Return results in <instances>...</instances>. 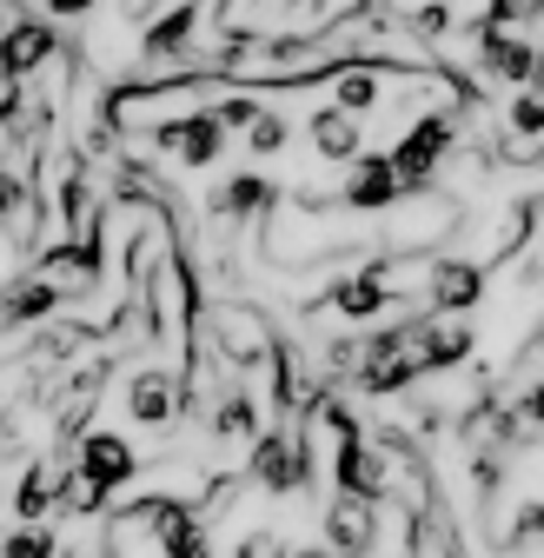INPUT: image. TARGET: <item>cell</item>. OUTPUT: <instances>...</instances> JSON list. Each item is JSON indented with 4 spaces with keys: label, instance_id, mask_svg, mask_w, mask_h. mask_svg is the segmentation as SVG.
Wrapping results in <instances>:
<instances>
[{
    "label": "cell",
    "instance_id": "cb8c5ba5",
    "mask_svg": "<svg viewBox=\"0 0 544 558\" xmlns=\"http://www.w3.org/2000/svg\"><path fill=\"white\" fill-rule=\"evenodd\" d=\"M511 133H524V140L544 133V87H524V94L511 100Z\"/></svg>",
    "mask_w": 544,
    "mask_h": 558
},
{
    "label": "cell",
    "instance_id": "d6986e66",
    "mask_svg": "<svg viewBox=\"0 0 544 558\" xmlns=\"http://www.w3.org/2000/svg\"><path fill=\"white\" fill-rule=\"evenodd\" d=\"M213 439H259V399H252V392H226V399H220Z\"/></svg>",
    "mask_w": 544,
    "mask_h": 558
},
{
    "label": "cell",
    "instance_id": "603a6c76",
    "mask_svg": "<svg viewBox=\"0 0 544 558\" xmlns=\"http://www.w3.org/2000/svg\"><path fill=\"white\" fill-rule=\"evenodd\" d=\"M34 206V193H27V180L14 173V167H0V227H14L21 214Z\"/></svg>",
    "mask_w": 544,
    "mask_h": 558
},
{
    "label": "cell",
    "instance_id": "1f68e13d",
    "mask_svg": "<svg viewBox=\"0 0 544 558\" xmlns=\"http://www.w3.org/2000/svg\"><path fill=\"white\" fill-rule=\"evenodd\" d=\"M293 558H332V551H325V545H299Z\"/></svg>",
    "mask_w": 544,
    "mask_h": 558
},
{
    "label": "cell",
    "instance_id": "e0dca14e",
    "mask_svg": "<svg viewBox=\"0 0 544 558\" xmlns=\"http://www.w3.org/2000/svg\"><path fill=\"white\" fill-rule=\"evenodd\" d=\"M193 27H199V8H193V0H180V8H166L160 21H147L140 53H147V60H180V53L193 47Z\"/></svg>",
    "mask_w": 544,
    "mask_h": 558
},
{
    "label": "cell",
    "instance_id": "4316f807",
    "mask_svg": "<svg viewBox=\"0 0 544 558\" xmlns=\"http://www.w3.org/2000/svg\"><path fill=\"white\" fill-rule=\"evenodd\" d=\"M511 412H518V426H524V433H544V379H531V386L518 392Z\"/></svg>",
    "mask_w": 544,
    "mask_h": 558
},
{
    "label": "cell",
    "instance_id": "52a82bcc",
    "mask_svg": "<svg viewBox=\"0 0 544 558\" xmlns=\"http://www.w3.org/2000/svg\"><path fill=\"white\" fill-rule=\"evenodd\" d=\"M60 34L53 21H34V14H14L8 27H0V94H14L27 74H40V66L53 60Z\"/></svg>",
    "mask_w": 544,
    "mask_h": 558
},
{
    "label": "cell",
    "instance_id": "ffe728a7",
    "mask_svg": "<svg viewBox=\"0 0 544 558\" xmlns=\"http://www.w3.org/2000/svg\"><path fill=\"white\" fill-rule=\"evenodd\" d=\"M0 558H60V538H53V525H14L0 538Z\"/></svg>",
    "mask_w": 544,
    "mask_h": 558
},
{
    "label": "cell",
    "instance_id": "44dd1931",
    "mask_svg": "<svg viewBox=\"0 0 544 558\" xmlns=\"http://www.w3.org/2000/svg\"><path fill=\"white\" fill-rule=\"evenodd\" d=\"M246 147H252L259 160H272V154H286V147H293V126H286L280 113H272V107H265V113L246 126Z\"/></svg>",
    "mask_w": 544,
    "mask_h": 558
},
{
    "label": "cell",
    "instance_id": "4dcf8cb0",
    "mask_svg": "<svg viewBox=\"0 0 544 558\" xmlns=\"http://www.w3.org/2000/svg\"><path fill=\"white\" fill-rule=\"evenodd\" d=\"M120 8H126V21H147V14H153V0H120Z\"/></svg>",
    "mask_w": 544,
    "mask_h": 558
},
{
    "label": "cell",
    "instance_id": "f546056e",
    "mask_svg": "<svg viewBox=\"0 0 544 558\" xmlns=\"http://www.w3.org/2000/svg\"><path fill=\"white\" fill-rule=\"evenodd\" d=\"M445 21H452V14L432 0V8H419V21H412V27H419V34H445Z\"/></svg>",
    "mask_w": 544,
    "mask_h": 558
},
{
    "label": "cell",
    "instance_id": "5b68a950",
    "mask_svg": "<svg viewBox=\"0 0 544 558\" xmlns=\"http://www.w3.org/2000/svg\"><path fill=\"white\" fill-rule=\"evenodd\" d=\"M405 339H412V360H419V379L425 373H452L479 353V332L452 313H425V319H405Z\"/></svg>",
    "mask_w": 544,
    "mask_h": 558
},
{
    "label": "cell",
    "instance_id": "484cf974",
    "mask_svg": "<svg viewBox=\"0 0 544 558\" xmlns=\"http://www.w3.org/2000/svg\"><path fill=\"white\" fill-rule=\"evenodd\" d=\"M213 113H220V126H226V133H233V126H239V133H246V126H252V120H259V113H265V107H259V100H252V94H233V100H220V107H213Z\"/></svg>",
    "mask_w": 544,
    "mask_h": 558
},
{
    "label": "cell",
    "instance_id": "4fadbf2b",
    "mask_svg": "<svg viewBox=\"0 0 544 558\" xmlns=\"http://www.w3.org/2000/svg\"><path fill=\"white\" fill-rule=\"evenodd\" d=\"M325 551L332 558H372L379 551V506H366V499H332L325 506Z\"/></svg>",
    "mask_w": 544,
    "mask_h": 558
},
{
    "label": "cell",
    "instance_id": "9c48e42d",
    "mask_svg": "<svg viewBox=\"0 0 544 558\" xmlns=\"http://www.w3.org/2000/svg\"><path fill=\"white\" fill-rule=\"evenodd\" d=\"M485 287H492V272H485L479 259H465V253H445V259L425 266V300H432V313L465 319L471 306L485 300Z\"/></svg>",
    "mask_w": 544,
    "mask_h": 558
},
{
    "label": "cell",
    "instance_id": "3957f363",
    "mask_svg": "<svg viewBox=\"0 0 544 558\" xmlns=\"http://www.w3.org/2000/svg\"><path fill=\"white\" fill-rule=\"evenodd\" d=\"M465 34H471V60H479L492 81H505V87H537V81H544V47H537V40L505 34V27H492L485 14L471 21Z\"/></svg>",
    "mask_w": 544,
    "mask_h": 558
},
{
    "label": "cell",
    "instance_id": "6da1fadb",
    "mask_svg": "<svg viewBox=\"0 0 544 558\" xmlns=\"http://www.w3.org/2000/svg\"><path fill=\"white\" fill-rule=\"evenodd\" d=\"M392 173H398V186H405V199H419V193H432L438 186V173H445V160L458 154V120L452 113H419L412 126H405L398 140H392Z\"/></svg>",
    "mask_w": 544,
    "mask_h": 558
},
{
    "label": "cell",
    "instance_id": "ac0fdd59",
    "mask_svg": "<svg viewBox=\"0 0 544 558\" xmlns=\"http://www.w3.org/2000/svg\"><path fill=\"white\" fill-rule=\"evenodd\" d=\"M53 485H60V465H53V459H27V472H21V485H14V519H21V525H47Z\"/></svg>",
    "mask_w": 544,
    "mask_h": 558
},
{
    "label": "cell",
    "instance_id": "7a4b0ae2",
    "mask_svg": "<svg viewBox=\"0 0 544 558\" xmlns=\"http://www.w3.org/2000/svg\"><path fill=\"white\" fill-rule=\"evenodd\" d=\"M246 472H252V485H259V493H272V499H293V493H306V485L319 478V459H312V439H306L299 426H265V433L252 439V459H246Z\"/></svg>",
    "mask_w": 544,
    "mask_h": 558
},
{
    "label": "cell",
    "instance_id": "277c9868",
    "mask_svg": "<svg viewBox=\"0 0 544 558\" xmlns=\"http://www.w3.org/2000/svg\"><path fill=\"white\" fill-rule=\"evenodd\" d=\"M74 472L94 485L100 499H113V493H126V485L140 478V452H133L120 433H107V426H87L74 439Z\"/></svg>",
    "mask_w": 544,
    "mask_h": 558
},
{
    "label": "cell",
    "instance_id": "30bf717a",
    "mask_svg": "<svg viewBox=\"0 0 544 558\" xmlns=\"http://www.w3.org/2000/svg\"><path fill=\"white\" fill-rule=\"evenodd\" d=\"M398 199H405V186L392 173V154H359L346 167V186H338L346 214H398Z\"/></svg>",
    "mask_w": 544,
    "mask_h": 558
},
{
    "label": "cell",
    "instance_id": "2e32d148",
    "mask_svg": "<svg viewBox=\"0 0 544 558\" xmlns=\"http://www.w3.org/2000/svg\"><path fill=\"white\" fill-rule=\"evenodd\" d=\"M53 313H60V287H53V279H40V272L14 279V287L0 293V326H40Z\"/></svg>",
    "mask_w": 544,
    "mask_h": 558
},
{
    "label": "cell",
    "instance_id": "d6a6232c",
    "mask_svg": "<svg viewBox=\"0 0 544 558\" xmlns=\"http://www.w3.org/2000/svg\"><path fill=\"white\" fill-rule=\"evenodd\" d=\"M537 87H544V81H537Z\"/></svg>",
    "mask_w": 544,
    "mask_h": 558
},
{
    "label": "cell",
    "instance_id": "9a60e30c",
    "mask_svg": "<svg viewBox=\"0 0 544 558\" xmlns=\"http://www.w3.org/2000/svg\"><path fill=\"white\" fill-rule=\"evenodd\" d=\"M272 206H280V186H272L265 173H239V180H226V186L207 199V214H213V220H265Z\"/></svg>",
    "mask_w": 544,
    "mask_h": 558
},
{
    "label": "cell",
    "instance_id": "8fae6325",
    "mask_svg": "<svg viewBox=\"0 0 544 558\" xmlns=\"http://www.w3.org/2000/svg\"><path fill=\"white\" fill-rule=\"evenodd\" d=\"M332 478H338V499H366V506H379L385 485H392V465H385V452L359 433V439H338Z\"/></svg>",
    "mask_w": 544,
    "mask_h": 558
},
{
    "label": "cell",
    "instance_id": "f1b7e54d",
    "mask_svg": "<svg viewBox=\"0 0 544 558\" xmlns=\"http://www.w3.org/2000/svg\"><path fill=\"white\" fill-rule=\"evenodd\" d=\"M94 8H100V0H47V21H81Z\"/></svg>",
    "mask_w": 544,
    "mask_h": 558
},
{
    "label": "cell",
    "instance_id": "7c38bea8",
    "mask_svg": "<svg viewBox=\"0 0 544 558\" xmlns=\"http://www.w3.org/2000/svg\"><path fill=\"white\" fill-rule=\"evenodd\" d=\"M207 326H213V345H220L233 366H259V360L280 353V345H272V332H265V319H259L252 306H239V300L213 306V313H207Z\"/></svg>",
    "mask_w": 544,
    "mask_h": 558
},
{
    "label": "cell",
    "instance_id": "8992f818",
    "mask_svg": "<svg viewBox=\"0 0 544 558\" xmlns=\"http://www.w3.org/2000/svg\"><path fill=\"white\" fill-rule=\"evenodd\" d=\"M392 300H405L398 287H392V259H372V266H359V272H346L338 287H325L312 306H332L338 319H353V326H372Z\"/></svg>",
    "mask_w": 544,
    "mask_h": 558
},
{
    "label": "cell",
    "instance_id": "ba28073f",
    "mask_svg": "<svg viewBox=\"0 0 544 558\" xmlns=\"http://www.w3.org/2000/svg\"><path fill=\"white\" fill-rule=\"evenodd\" d=\"M126 418H133V426H147V433H166L173 418H186V386H180V373L140 366V373L126 379Z\"/></svg>",
    "mask_w": 544,
    "mask_h": 558
},
{
    "label": "cell",
    "instance_id": "5bb4252c",
    "mask_svg": "<svg viewBox=\"0 0 544 558\" xmlns=\"http://www.w3.org/2000/svg\"><path fill=\"white\" fill-rule=\"evenodd\" d=\"M306 140H312V154L332 160V167H353V160L366 154V126H359L353 113H338V107H319V113L306 120Z\"/></svg>",
    "mask_w": 544,
    "mask_h": 558
},
{
    "label": "cell",
    "instance_id": "7402d4cb",
    "mask_svg": "<svg viewBox=\"0 0 544 558\" xmlns=\"http://www.w3.org/2000/svg\"><path fill=\"white\" fill-rule=\"evenodd\" d=\"M537 14H544V0H492V8H485V21H492V27H505V34L531 27Z\"/></svg>",
    "mask_w": 544,
    "mask_h": 558
},
{
    "label": "cell",
    "instance_id": "83f0119b",
    "mask_svg": "<svg viewBox=\"0 0 544 558\" xmlns=\"http://www.w3.org/2000/svg\"><path fill=\"white\" fill-rule=\"evenodd\" d=\"M511 545H544V499H531V506L511 519Z\"/></svg>",
    "mask_w": 544,
    "mask_h": 558
},
{
    "label": "cell",
    "instance_id": "d4e9b609",
    "mask_svg": "<svg viewBox=\"0 0 544 558\" xmlns=\"http://www.w3.org/2000/svg\"><path fill=\"white\" fill-rule=\"evenodd\" d=\"M233 558H293V545H286L280 532H246V538L233 545Z\"/></svg>",
    "mask_w": 544,
    "mask_h": 558
}]
</instances>
